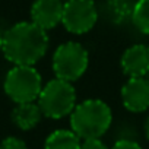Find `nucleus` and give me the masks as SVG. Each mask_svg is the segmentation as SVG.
<instances>
[{"mask_svg":"<svg viewBox=\"0 0 149 149\" xmlns=\"http://www.w3.org/2000/svg\"><path fill=\"white\" fill-rule=\"evenodd\" d=\"M47 31L31 22H18L3 34L2 51L13 66H34L48 50Z\"/></svg>","mask_w":149,"mask_h":149,"instance_id":"f257e3e1","label":"nucleus"},{"mask_svg":"<svg viewBox=\"0 0 149 149\" xmlns=\"http://www.w3.org/2000/svg\"><path fill=\"white\" fill-rule=\"evenodd\" d=\"M113 113L102 100H85L70 114V126L82 140L100 139L111 126Z\"/></svg>","mask_w":149,"mask_h":149,"instance_id":"f03ea898","label":"nucleus"},{"mask_svg":"<svg viewBox=\"0 0 149 149\" xmlns=\"http://www.w3.org/2000/svg\"><path fill=\"white\" fill-rule=\"evenodd\" d=\"M37 101L45 117L63 118L76 107V91L70 82L56 78L42 86Z\"/></svg>","mask_w":149,"mask_h":149,"instance_id":"7ed1b4c3","label":"nucleus"},{"mask_svg":"<svg viewBox=\"0 0 149 149\" xmlns=\"http://www.w3.org/2000/svg\"><path fill=\"white\" fill-rule=\"evenodd\" d=\"M3 89L16 104L34 102L42 89L41 74L34 66H13L5 78Z\"/></svg>","mask_w":149,"mask_h":149,"instance_id":"20e7f679","label":"nucleus"},{"mask_svg":"<svg viewBox=\"0 0 149 149\" xmlns=\"http://www.w3.org/2000/svg\"><path fill=\"white\" fill-rule=\"evenodd\" d=\"M89 56L86 48L74 41L60 44L53 54V72L56 78L66 82L78 81L86 72Z\"/></svg>","mask_w":149,"mask_h":149,"instance_id":"39448f33","label":"nucleus"},{"mask_svg":"<svg viewBox=\"0 0 149 149\" xmlns=\"http://www.w3.org/2000/svg\"><path fill=\"white\" fill-rule=\"evenodd\" d=\"M98 21V9L94 0H66L63 8V26L74 34L89 32Z\"/></svg>","mask_w":149,"mask_h":149,"instance_id":"423d86ee","label":"nucleus"},{"mask_svg":"<svg viewBox=\"0 0 149 149\" xmlns=\"http://www.w3.org/2000/svg\"><path fill=\"white\" fill-rule=\"evenodd\" d=\"M123 105L132 113L149 110V79L129 78L121 88Z\"/></svg>","mask_w":149,"mask_h":149,"instance_id":"0eeeda50","label":"nucleus"},{"mask_svg":"<svg viewBox=\"0 0 149 149\" xmlns=\"http://www.w3.org/2000/svg\"><path fill=\"white\" fill-rule=\"evenodd\" d=\"M63 0H35L31 8V21L44 31L53 29L61 24Z\"/></svg>","mask_w":149,"mask_h":149,"instance_id":"6e6552de","label":"nucleus"},{"mask_svg":"<svg viewBox=\"0 0 149 149\" xmlns=\"http://www.w3.org/2000/svg\"><path fill=\"white\" fill-rule=\"evenodd\" d=\"M120 64L129 78H145L149 73V47L143 44L129 47L123 53Z\"/></svg>","mask_w":149,"mask_h":149,"instance_id":"1a4fd4ad","label":"nucleus"},{"mask_svg":"<svg viewBox=\"0 0 149 149\" xmlns=\"http://www.w3.org/2000/svg\"><path fill=\"white\" fill-rule=\"evenodd\" d=\"M42 111L38 102H24L16 104L12 111V120L21 130H31L34 129L42 118Z\"/></svg>","mask_w":149,"mask_h":149,"instance_id":"9d476101","label":"nucleus"},{"mask_svg":"<svg viewBox=\"0 0 149 149\" xmlns=\"http://www.w3.org/2000/svg\"><path fill=\"white\" fill-rule=\"evenodd\" d=\"M81 137L73 130H54L45 139L44 149H81Z\"/></svg>","mask_w":149,"mask_h":149,"instance_id":"9b49d317","label":"nucleus"},{"mask_svg":"<svg viewBox=\"0 0 149 149\" xmlns=\"http://www.w3.org/2000/svg\"><path fill=\"white\" fill-rule=\"evenodd\" d=\"M137 0H107V13L116 24L132 19Z\"/></svg>","mask_w":149,"mask_h":149,"instance_id":"f8f14e48","label":"nucleus"},{"mask_svg":"<svg viewBox=\"0 0 149 149\" xmlns=\"http://www.w3.org/2000/svg\"><path fill=\"white\" fill-rule=\"evenodd\" d=\"M132 22L140 32L149 34V0H137L136 2Z\"/></svg>","mask_w":149,"mask_h":149,"instance_id":"ddd939ff","label":"nucleus"},{"mask_svg":"<svg viewBox=\"0 0 149 149\" xmlns=\"http://www.w3.org/2000/svg\"><path fill=\"white\" fill-rule=\"evenodd\" d=\"M0 149H28V146L22 139L16 136H9L0 142Z\"/></svg>","mask_w":149,"mask_h":149,"instance_id":"4468645a","label":"nucleus"},{"mask_svg":"<svg viewBox=\"0 0 149 149\" xmlns=\"http://www.w3.org/2000/svg\"><path fill=\"white\" fill-rule=\"evenodd\" d=\"M81 149H110L101 139H85L81 143Z\"/></svg>","mask_w":149,"mask_h":149,"instance_id":"2eb2a0df","label":"nucleus"},{"mask_svg":"<svg viewBox=\"0 0 149 149\" xmlns=\"http://www.w3.org/2000/svg\"><path fill=\"white\" fill-rule=\"evenodd\" d=\"M110 149H142V148L137 142H134L132 139H120Z\"/></svg>","mask_w":149,"mask_h":149,"instance_id":"dca6fc26","label":"nucleus"},{"mask_svg":"<svg viewBox=\"0 0 149 149\" xmlns=\"http://www.w3.org/2000/svg\"><path fill=\"white\" fill-rule=\"evenodd\" d=\"M143 129H145V134H146V137H148V140H149V116H148L146 120H145V126H143Z\"/></svg>","mask_w":149,"mask_h":149,"instance_id":"f3484780","label":"nucleus"},{"mask_svg":"<svg viewBox=\"0 0 149 149\" xmlns=\"http://www.w3.org/2000/svg\"><path fill=\"white\" fill-rule=\"evenodd\" d=\"M2 45H3V34L0 31V50H2Z\"/></svg>","mask_w":149,"mask_h":149,"instance_id":"a211bd4d","label":"nucleus"}]
</instances>
